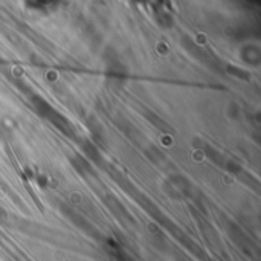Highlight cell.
<instances>
[{
    "mask_svg": "<svg viewBox=\"0 0 261 261\" xmlns=\"http://www.w3.org/2000/svg\"><path fill=\"white\" fill-rule=\"evenodd\" d=\"M64 0H21L23 8L31 14H50L55 12Z\"/></svg>",
    "mask_w": 261,
    "mask_h": 261,
    "instance_id": "cell-1",
    "label": "cell"
},
{
    "mask_svg": "<svg viewBox=\"0 0 261 261\" xmlns=\"http://www.w3.org/2000/svg\"><path fill=\"white\" fill-rule=\"evenodd\" d=\"M128 2L154 15L165 14L167 11L171 9V3H173V0H128Z\"/></svg>",
    "mask_w": 261,
    "mask_h": 261,
    "instance_id": "cell-2",
    "label": "cell"
}]
</instances>
